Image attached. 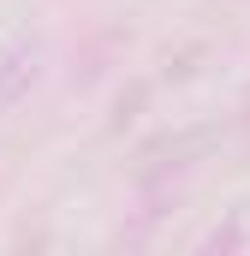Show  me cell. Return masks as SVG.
Wrapping results in <instances>:
<instances>
[{
  "label": "cell",
  "instance_id": "obj_1",
  "mask_svg": "<svg viewBox=\"0 0 250 256\" xmlns=\"http://www.w3.org/2000/svg\"><path fill=\"white\" fill-rule=\"evenodd\" d=\"M36 78H42V36H12V42H0V120L36 90Z\"/></svg>",
  "mask_w": 250,
  "mask_h": 256
},
{
  "label": "cell",
  "instance_id": "obj_2",
  "mask_svg": "<svg viewBox=\"0 0 250 256\" xmlns=\"http://www.w3.org/2000/svg\"><path fill=\"white\" fill-rule=\"evenodd\" d=\"M244 238H250V214L238 208L232 226H214V232H208V250H232V244H244Z\"/></svg>",
  "mask_w": 250,
  "mask_h": 256
}]
</instances>
